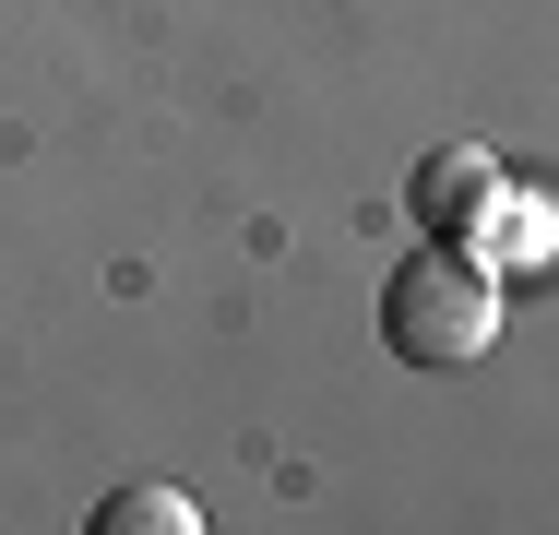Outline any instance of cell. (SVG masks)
Segmentation results:
<instances>
[{
  "label": "cell",
  "instance_id": "cell-2",
  "mask_svg": "<svg viewBox=\"0 0 559 535\" xmlns=\"http://www.w3.org/2000/svg\"><path fill=\"white\" fill-rule=\"evenodd\" d=\"M405 214H417L429 238H452V250H476L488 214H500V167H488L476 143H429L417 179H405Z\"/></svg>",
  "mask_w": 559,
  "mask_h": 535
},
{
  "label": "cell",
  "instance_id": "cell-3",
  "mask_svg": "<svg viewBox=\"0 0 559 535\" xmlns=\"http://www.w3.org/2000/svg\"><path fill=\"white\" fill-rule=\"evenodd\" d=\"M203 512H191V488H119L108 512H96V535H191Z\"/></svg>",
  "mask_w": 559,
  "mask_h": 535
},
{
  "label": "cell",
  "instance_id": "cell-1",
  "mask_svg": "<svg viewBox=\"0 0 559 535\" xmlns=\"http://www.w3.org/2000/svg\"><path fill=\"white\" fill-rule=\"evenodd\" d=\"M488 333H500V274L476 262V250H405L393 274H381V345L405 357V369H476L488 357Z\"/></svg>",
  "mask_w": 559,
  "mask_h": 535
}]
</instances>
